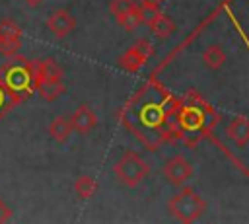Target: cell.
Listing matches in <instances>:
<instances>
[{"label": "cell", "instance_id": "cell-1", "mask_svg": "<svg viewBox=\"0 0 249 224\" xmlns=\"http://www.w3.org/2000/svg\"><path fill=\"white\" fill-rule=\"evenodd\" d=\"M206 210V201L191 187H183L167 201V212L179 222H195Z\"/></svg>", "mask_w": 249, "mask_h": 224}, {"label": "cell", "instance_id": "cell-2", "mask_svg": "<svg viewBox=\"0 0 249 224\" xmlns=\"http://www.w3.org/2000/svg\"><path fill=\"white\" fill-rule=\"evenodd\" d=\"M113 171H115L117 179H119L123 185H126V187H136V185H140V183L148 177L150 166L146 164V160H144L138 152L126 150V152L119 158V162L115 164Z\"/></svg>", "mask_w": 249, "mask_h": 224}, {"label": "cell", "instance_id": "cell-3", "mask_svg": "<svg viewBox=\"0 0 249 224\" xmlns=\"http://www.w3.org/2000/svg\"><path fill=\"white\" fill-rule=\"evenodd\" d=\"M111 14L119 21V25L126 31H134L144 23L140 6L134 0H111Z\"/></svg>", "mask_w": 249, "mask_h": 224}, {"label": "cell", "instance_id": "cell-4", "mask_svg": "<svg viewBox=\"0 0 249 224\" xmlns=\"http://www.w3.org/2000/svg\"><path fill=\"white\" fill-rule=\"evenodd\" d=\"M154 53V47L146 41V39H138L130 49L124 51V55H121L119 58V66L126 72H136Z\"/></svg>", "mask_w": 249, "mask_h": 224}, {"label": "cell", "instance_id": "cell-5", "mask_svg": "<svg viewBox=\"0 0 249 224\" xmlns=\"http://www.w3.org/2000/svg\"><path fill=\"white\" fill-rule=\"evenodd\" d=\"M163 177L175 185V187H183L191 177H193V166L187 158L183 156H173L169 158L165 164H163V169H161Z\"/></svg>", "mask_w": 249, "mask_h": 224}, {"label": "cell", "instance_id": "cell-6", "mask_svg": "<svg viewBox=\"0 0 249 224\" xmlns=\"http://www.w3.org/2000/svg\"><path fill=\"white\" fill-rule=\"evenodd\" d=\"M21 47V29L14 19L0 21V55L14 56Z\"/></svg>", "mask_w": 249, "mask_h": 224}, {"label": "cell", "instance_id": "cell-7", "mask_svg": "<svg viewBox=\"0 0 249 224\" xmlns=\"http://www.w3.org/2000/svg\"><path fill=\"white\" fill-rule=\"evenodd\" d=\"M47 29L56 37V39H64L68 37L74 29H76V18L64 10V8H58L54 10L49 18H47Z\"/></svg>", "mask_w": 249, "mask_h": 224}, {"label": "cell", "instance_id": "cell-8", "mask_svg": "<svg viewBox=\"0 0 249 224\" xmlns=\"http://www.w3.org/2000/svg\"><path fill=\"white\" fill-rule=\"evenodd\" d=\"M70 123L78 134H89L97 127V115L89 105H78L76 111L70 115Z\"/></svg>", "mask_w": 249, "mask_h": 224}, {"label": "cell", "instance_id": "cell-9", "mask_svg": "<svg viewBox=\"0 0 249 224\" xmlns=\"http://www.w3.org/2000/svg\"><path fill=\"white\" fill-rule=\"evenodd\" d=\"M226 134H228V138L235 146H239V148L247 146L249 144V119L247 117H235V119H231L230 125H228V129H226Z\"/></svg>", "mask_w": 249, "mask_h": 224}, {"label": "cell", "instance_id": "cell-10", "mask_svg": "<svg viewBox=\"0 0 249 224\" xmlns=\"http://www.w3.org/2000/svg\"><path fill=\"white\" fill-rule=\"evenodd\" d=\"M33 86L39 92L41 97L47 101H54L64 93V84L62 80H53V78H33Z\"/></svg>", "mask_w": 249, "mask_h": 224}, {"label": "cell", "instance_id": "cell-11", "mask_svg": "<svg viewBox=\"0 0 249 224\" xmlns=\"http://www.w3.org/2000/svg\"><path fill=\"white\" fill-rule=\"evenodd\" d=\"M146 23L150 25L152 33H154L156 37H160V39H167V37H171V35L175 33V21H173L169 16H165L163 12L156 14V16L150 18Z\"/></svg>", "mask_w": 249, "mask_h": 224}, {"label": "cell", "instance_id": "cell-12", "mask_svg": "<svg viewBox=\"0 0 249 224\" xmlns=\"http://www.w3.org/2000/svg\"><path fill=\"white\" fill-rule=\"evenodd\" d=\"M72 123H70V119L66 117V115H58V117H54L53 121H51V125H49V136L54 140V142H58V144H64L68 138H70V134H72Z\"/></svg>", "mask_w": 249, "mask_h": 224}, {"label": "cell", "instance_id": "cell-13", "mask_svg": "<svg viewBox=\"0 0 249 224\" xmlns=\"http://www.w3.org/2000/svg\"><path fill=\"white\" fill-rule=\"evenodd\" d=\"M202 62H204V66L210 68V70H220V68L224 66V62H226V53H224V49H222L218 43L208 45V47L204 49V53H202Z\"/></svg>", "mask_w": 249, "mask_h": 224}, {"label": "cell", "instance_id": "cell-14", "mask_svg": "<svg viewBox=\"0 0 249 224\" xmlns=\"http://www.w3.org/2000/svg\"><path fill=\"white\" fill-rule=\"evenodd\" d=\"M74 193L80 199H91L97 193V181L91 175H80L74 181Z\"/></svg>", "mask_w": 249, "mask_h": 224}, {"label": "cell", "instance_id": "cell-15", "mask_svg": "<svg viewBox=\"0 0 249 224\" xmlns=\"http://www.w3.org/2000/svg\"><path fill=\"white\" fill-rule=\"evenodd\" d=\"M140 12H142V18H144V23L154 18L156 14L161 12V0H140Z\"/></svg>", "mask_w": 249, "mask_h": 224}, {"label": "cell", "instance_id": "cell-16", "mask_svg": "<svg viewBox=\"0 0 249 224\" xmlns=\"http://www.w3.org/2000/svg\"><path fill=\"white\" fill-rule=\"evenodd\" d=\"M12 218V208L0 199V224H4V222H8Z\"/></svg>", "mask_w": 249, "mask_h": 224}, {"label": "cell", "instance_id": "cell-17", "mask_svg": "<svg viewBox=\"0 0 249 224\" xmlns=\"http://www.w3.org/2000/svg\"><path fill=\"white\" fill-rule=\"evenodd\" d=\"M23 2H25L27 6H31V8H37V6H39V4H43L45 0H23Z\"/></svg>", "mask_w": 249, "mask_h": 224}]
</instances>
